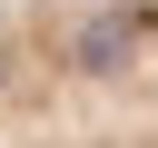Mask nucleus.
I'll list each match as a JSON object with an SVG mask.
<instances>
[{"instance_id":"f257e3e1","label":"nucleus","mask_w":158,"mask_h":148,"mask_svg":"<svg viewBox=\"0 0 158 148\" xmlns=\"http://www.w3.org/2000/svg\"><path fill=\"white\" fill-rule=\"evenodd\" d=\"M0 148H158V0H0Z\"/></svg>"}]
</instances>
